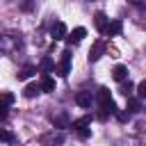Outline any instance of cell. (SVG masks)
<instances>
[{
  "mask_svg": "<svg viewBox=\"0 0 146 146\" xmlns=\"http://www.w3.org/2000/svg\"><path fill=\"white\" fill-rule=\"evenodd\" d=\"M55 71H57L59 78H66V75L71 73V50H64V52H62V62L57 64Z\"/></svg>",
  "mask_w": 146,
  "mask_h": 146,
  "instance_id": "cell-1",
  "label": "cell"
},
{
  "mask_svg": "<svg viewBox=\"0 0 146 146\" xmlns=\"http://www.w3.org/2000/svg\"><path fill=\"white\" fill-rule=\"evenodd\" d=\"M50 36H52L55 41H62V39H66V36H68V30H66V25H64L62 21L52 23V27H50Z\"/></svg>",
  "mask_w": 146,
  "mask_h": 146,
  "instance_id": "cell-2",
  "label": "cell"
},
{
  "mask_svg": "<svg viewBox=\"0 0 146 146\" xmlns=\"http://www.w3.org/2000/svg\"><path fill=\"white\" fill-rule=\"evenodd\" d=\"M75 103H78L80 107H91V103H94V94H91V91H78Z\"/></svg>",
  "mask_w": 146,
  "mask_h": 146,
  "instance_id": "cell-3",
  "label": "cell"
},
{
  "mask_svg": "<svg viewBox=\"0 0 146 146\" xmlns=\"http://www.w3.org/2000/svg\"><path fill=\"white\" fill-rule=\"evenodd\" d=\"M103 52H105V43H103V41H96V43L91 46V50H89V62L100 59V57H103Z\"/></svg>",
  "mask_w": 146,
  "mask_h": 146,
  "instance_id": "cell-4",
  "label": "cell"
},
{
  "mask_svg": "<svg viewBox=\"0 0 146 146\" xmlns=\"http://www.w3.org/2000/svg\"><path fill=\"white\" fill-rule=\"evenodd\" d=\"M94 25L98 27V32H107V25H110V18L103 14V11H98L96 16H94Z\"/></svg>",
  "mask_w": 146,
  "mask_h": 146,
  "instance_id": "cell-5",
  "label": "cell"
},
{
  "mask_svg": "<svg viewBox=\"0 0 146 146\" xmlns=\"http://www.w3.org/2000/svg\"><path fill=\"white\" fill-rule=\"evenodd\" d=\"M84 36H87V30H84V27H75L73 32H68L66 41H68V43H80Z\"/></svg>",
  "mask_w": 146,
  "mask_h": 146,
  "instance_id": "cell-6",
  "label": "cell"
},
{
  "mask_svg": "<svg viewBox=\"0 0 146 146\" xmlns=\"http://www.w3.org/2000/svg\"><path fill=\"white\" fill-rule=\"evenodd\" d=\"M55 68H57V66H55V62H52L50 57H43V59L39 62V71H41L43 75H48V73H52Z\"/></svg>",
  "mask_w": 146,
  "mask_h": 146,
  "instance_id": "cell-7",
  "label": "cell"
},
{
  "mask_svg": "<svg viewBox=\"0 0 146 146\" xmlns=\"http://www.w3.org/2000/svg\"><path fill=\"white\" fill-rule=\"evenodd\" d=\"M112 78H114L116 82H123V80L128 78V68H125L123 64H116V66H114V71H112Z\"/></svg>",
  "mask_w": 146,
  "mask_h": 146,
  "instance_id": "cell-8",
  "label": "cell"
},
{
  "mask_svg": "<svg viewBox=\"0 0 146 146\" xmlns=\"http://www.w3.org/2000/svg\"><path fill=\"white\" fill-rule=\"evenodd\" d=\"M119 91H121V94H123L125 98H132V94L137 91V87H135V84H132L130 80H128V82L123 80V82H121V89H119Z\"/></svg>",
  "mask_w": 146,
  "mask_h": 146,
  "instance_id": "cell-9",
  "label": "cell"
},
{
  "mask_svg": "<svg viewBox=\"0 0 146 146\" xmlns=\"http://www.w3.org/2000/svg\"><path fill=\"white\" fill-rule=\"evenodd\" d=\"M39 91H43V89H41V84H27V87L23 89V96H25V98H34Z\"/></svg>",
  "mask_w": 146,
  "mask_h": 146,
  "instance_id": "cell-10",
  "label": "cell"
},
{
  "mask_svg": "<svg viewBox=\"0 0 146 146\" xmlns=\"http://www.w3.org/2000/svg\"><path fill=\"white\" fill-rule=\"evenodd\" d=\"M121 30H123V23H121V21H110L105 34H121Z\"/></svg>",
  "mask_w": 146,
  "mask_h": 146,
  "instance_id": "cell-11",
  "label": "cell"
},
{
  "mask_svg": "<svg viewBox=\"0 0 146 146\" xmlns=\"http://www.w3.org/2000/svg\"><path fill=\"white\" fill-rule=\"evenodd\" d=\"M41 89H43V91H48V94H50V91H55V80H52L50 75H43V80H41Z\"/></svg>",
  "mask_w": 146,
  "mask_h": 146,
  "instance_id": "cell-12",
  "label": "cell"
},
{
  "mask_svg": "<svg viewBox=\"0 0 146 146\" xmlns=\"http://www.w3.org/2000/svg\"><path fill=\"white\" fill-rule=\"evenodd\" d=\"M32 73H36V68H34V66H23V68H21V73H18V80H27Z\"/></svg>",
  "mask_w": 146,
  "mask_h": 146,
  "instance_id": "cell-13",
  "label": "cell"
},
{
  "mask_svg": "<svg viewBox=\"0 0 146 146\" xmlns=\"http://www.w3.org/2000/svg\"><path fill=\"white\" fill-rule=\"evenodd\" d=\"M89 123H91V116H82V119L73 121V128H75V130H82V128H87Z\"/></svg>",
  "mask_w": 146,
  "mask_h": 146,
  "instance_id": "cell-14",
  "label": "cell"
},
{
  "mask_svg": "<svg viewBox=\"0 0 146 146\" xmlns=\"http://www.w3.org/2000/svg\"><path fill=\"white\" fill-rule=\"evenodd\" d=\"M137 96H139L141 100H146V80H141V82L137 84Z\"/></svg>",
  "mask_w": 146,
  "mask_h": 146,
  "instance_id": "cell-15",
  "label": "cell"
},
{
  "mask_svg": "<svg viewBox=\"0 0 146 146\" xmlns=\"http://www.w3.org/2000/svg\"><path fill=\"white\" fill-rule=\"evenodd\" d=\"M128 110H130V112H139V110H141L139 100H137V98H130V100H128Z\"/></svg>",
  "mask_w": 146,
  "mask_h": 146,
  "instance_id": "cell-16",
  "label": "cell"
},
{
  "mask_svg": "<svg viewBox=\"0 0 146 146\" xmlns=\"http://www.w3.org/2000/svg\"><path fill=\"white\" fill-rule=\"evenodd\" d=\"M2 100H5V105H7V107H9V105H11V103H14V96H11V94H9V91H5V94H2Z\"/></svg>",
  "mask_w": 146,
  "mask_h": 146,
  "instance_id": "cell-17",
  "label": "cell"
},
{
  "mask_svg": "<svg viewBox=\"0 0 146 146\" xmlns=\"http://www.w3.org/2000/svg\"><path fill=\"white\" fill-rule=\"evenodd\" d=\"M89 135H91V130H89V128H82V130H78V137H80V139H87Z\"/></svg>",
  "mask_w": 146,
  "mask_h": 146,
  "instance_id": "cell-18",
  "label": "cell"
},
{
  "mask_svg": "<svg viewBox=\"0 0 146 146\" xmlns=\"http://www.w3.org/2000/svg\"><path fill=\"white\" fill-rule=\"evenodd\" d=\"M0 137H2V141H11V139H14V135H11L9 130H2V132H0Z\"/></svg>",
  "mask_w": 146,
  "mask_h": 146,
  "instance_id": "cell-19",
  "label": "cell"
},
{
  "mask_svg": "<svg viewBox=\"0 0 146 146\" xmlns=\"http://www.w3.org/2000/svg\"><path fill=\"white\" fill-rule=\"evenodd\" d=\"M116 116H119V121H128L130 114H125V112H116Z\"/></svg>",
  "mask_w": 146,
  "mask_h": 146,
  "instance_id": "cell-20",
  "label": "cell"
},
{
  "mask_svg": "<svg viewBox=\"0 0 146 146\" xmlns=\"http://www.w3.org/2000/svg\"><path fill=\"white\" fill-rule=\"evenodd\" d=\"M21 7H23V9H25V11H30V9H32V2H30V0H25V2H23V5H21Z\"/></svg>",
  "mask_w": 146,
  "mask_h": 146,
  "instance_id": "cell-21",
  "label": "cell"
}]
</instances>
